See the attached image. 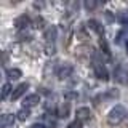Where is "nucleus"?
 Segmentation results:
<instances>
[{
    "instance_id": "obj_1",
    "label": "nucleus",
    "mask_w": 128,
    "mask_h": 128,
    "mask_svg": "<svg viewBox=\"0 0 128 128\" xmlns=\"http://www.w3.org/2000/svg\"><path fill=\"white\" fill-rule=\"evenodd\" d=\"M126 117H128V110L122 106V104H115V106L109 110V114H107V123H109L110 126H117Z\"/></svg>"
},
{
    "instance_id": "obj_2",
    "label": "nucleus",
    "mask_w": 128,
    "mask_h": 128,
    "mask_svg": "<svg viewBox=\"0 0 128 128\" xmlns=\"http://www.w3.org/2000/svg\"><path fill=\"white\" fill-rule=\"evenodd\" d=\"M120 98V91L117 88H109V90H104L102 93L96 94L93 98L94 104H101V102H109V101H115Z\"/></svg>"
},
{
    "instance_id": "obj_3",
    "label": "nucleus",
    "mask_w": 128,
    "mask_h": 128,
    "mask_svg": "<svg viewBox=\"0 0 128 128\" xmlns=\"http://www.w3.org/2000/svg\"><path fill=\"white\" fill-rule=\"evenodd\" d=\"M58 37V29L54 26H50L45 30V43H46V54H53L54 53V42Z\"/></svg>"
},
{
    "instance_id": "obj_4",
    "label": "nucleus",
    "mask_w": 128,
    "mask_h": 128,
    "mask_svg": "<svg viewBox=\"0 0 128 128\" xmlns=\"http://www.w3.org/2000/svg\"><path fill=\"white\" fill-rule=\"evenodd\" d=\"M91 67H93V72H94V77L96 78L102 80V82H107V80H109V70H107V67L104 66V62L93 61Z\"/></svg>"
},
{
    "instance_id": "obj_5",
    "label": "nucleus",
    "mask_w": 128,
    "mask_h": 128,
    "mask_svg": "<svg viewBox=\"0 0 128 128\" xmlns=\"http://www.w3.org/2000/svg\"><path fill=\"white\" fill-rule=\"evenodd\" d=\"M72 74H74V66H72L70 62H64V64H59V69H58L56 77L59 80H66V78H69Z\"/></svg>"
},
{
    "instance_id": "obj_6",
    "label": "nucleus",
    "mask_w": 128,
    "mask_h": 128,
    "mask_svg": "<svg viewBox=\"0 0 128 128\" xmlns=\"http://www.w3.org/2000/svg\"><path fill=\"white\" fill-rule=\"evenodd\" d=\"M75 115H77V120L82 122V123L90 122V120L93 118V112H91L90 107H78V109L75 110Z\"/></svg>"
},
{
    "instance_id": "obj_7",
    "label": "nucleus",
    "mask_w": 128,
    "mask_h": 128,
    "mask_svg": "<svg viewBox=\"0 0 128 128\" xmlns=\"http://www.w3.org/2000/svg\"><path fill=\"white\" fill-rule=\"evenodd\" d=\"M14 26H16V29H18V32H19V30H27V29L32 26V21H30L29 16L22 14V16H19V18H16Z\"/></svg>"
},
{
    "instance_id": "obj_8",
    "label": "nucleus",
    "mask_w": 128,
    "mask_h": 128,
    "mask_svg": "<svg viewBox=\"0 0 128 128\" xmlns=\"http://www.w3.org/2000/svg\"><path fill=\"white\" fill-rule=\"evenodd\" d=\"M38 102H40V96L37 93H30L22 99V107L24 109H30L34 106H38Z\"/></svg>"
},
{
    "instance_id": "obj_9",
    "label": "nucleus",
    "mask_w": 128,
    "mask_h": 128,
    "mask_svg": "<svg viewBox=\"0 0 128 128\" xmlns=\"http://www.w3.org/2000/svg\"><path fill=\"white\" fill-rule=\"evenodd\" d=\"M86 27L90 30H93L94 34H98L101 38H104V27H102V24L99 21H96V19H88V21H86Z\"/></svg>"
},
{
    "instance_id": "obj_10",
    "label": "nucleus",
    "mask_w": 128,
    "mask_h": 128,
    "mask_svg": "<svg viewBox=\"0 0 128 128\" xmlns=\"http://www.w3.org/2000/svg\"><path fill=\"white\" fill-rule=\"evenodd\" d=\"M16 118L18 117L13 114H3L2 118H0V128H13Z\"/></svg>"
},
{
    "instance_id": "obj_11",
    "label": "nucleus",
    "mask_w": 128,
    "mask_h": 128,
    "mask_svg": "<svg viewBox=\"0 0 128 128\" xmlns=\"http://www.w3.org/2000/svg\"><path fill=\"white\" fill-rule=\"evenodd\" d=\"M27 90H29V83H27V82H24V83H19V85L14 88L13 94H11V99H13V101H18V99L21 98V96H24V94H26V91H27Z\"/></svg>"
},
{
    "instance_id": "obj_12",
    "label": "nucleus",
    "mask_w": 128,
    "mask_h": 128,
    "mask_svg": "<svg viewBox=\"0 0 128 128\" xmlns=\"http://www.w3.org/2000/svg\"><path fill=\"white\" fill-rule=\"evenodd\" d=\"M5 75L8 80H19L22 77V72L21 69H18V67H10V69L5 70Z\"/></svg>"
},
{
    "instance_id": "obj_13",
    "label": "nucleus",
    "mask_w": 128,
    "mask_h": 128,
    "mask_svg": "<svg viewBox=\"0 0 128 128\" xmlns=\"http://www.w3.org/2000/svg\"><path fill=\"white\" fill-rule=\"evenodd\" d=\"M58 69H59V66H58V59H53V61L46 62L45 70H43V75H45V77H48V75H50V72H51V74H53V72H56V74H58Z\"/></svg>"
},
{
    "instance_id": "obj_14",
    "label": "nucleus",
    "mask_w": 128,
    "mask_h": 128,
    "mask_svg": "<svg viewBox=\"0 0 128 128\" xmlns=\"http://www.w3.org/2000/svg\"><path fill=\"white\" fill-rule=\"evenodd\" d=\"M13 86H11V83L10 82H5V83H3V85H2V94H0V96H2V99H6L8 98V94H13Z\"/></svg>"
},
{
    "instance_id": "obj_15",
    "label": "nucleus",
    "mask_w": 128,
    "mask_h": 128,
    "mask_svg": "<svg viewBox=\"0 0 128 128\" xmlns=\"http://www.w3.org/2000/svg\"><path fill=\"white\" fill-rule=\"evenodd\" d=\"M29 115H30V110L21 107V109L18 110V114H16V117H18V120H21V122H26V120L29 118Z\"/></svg>"
},
{
    "instance_id": "obj_16",
    "label": "nucleus",
    "mask_w": 128,
    "mask_h": 128,
    "mask_svg": "<svg viewBox=\"0 0 128 128\" xmlns=\"http://www.w3.org/2000/svg\"><path fill=\"white\" fill-rule=\"evenodd\" d=\"M56 114H58V117H61V118H66L67 117V114H69V104H66V106H59V109L56 110Z\"/></svg>"
},
{
    "instance_id": "obj_17",
    "label": "nucleus",
    "mask_w": 128,
    "mask_h": 128,
    "mask_svg": "<svg viewBox=\"0 0 128 128\" xmlns=\"http://www.w3.org/2000/svg\"><path fill=\"white\" fill-rule=\"evenodd\" d=\"M83 6H85V10H88V11H93L99 6V3L94 2V0H85V2H83Z\"/></svg>"
},
{
    "instance_id": "obj_18",
    "label": "nucleus",
    "mask_w": 128,
    "mask_h": 128,
    "mask_svg": "<svg viewBox=\"0 0 128 128\" xmlns=\"http://www.w3.org/2000/svg\"><path fill=\"white\" fill-rule=\"evenodd\" d=\"M99 46H101L102 53L106 54V56H110V50H109V46H107V42H106V38H101V40H99Z\"/></svg>"
},
{
    "instance_id": "obj_19",
    "label": "nucleus",
    "mask_w": 128,
    "mask_h": 128,
    "mask_svg": "<svg viewBox=\"0 0 128 128\" xmlns=\"http://www.w3.org/2000/svg\"><path fill=\"white\" fill-rule=\"evenodd\" d=\"M82 125H83V123H82V122H78V120L75 118L74 122H70L69 125H67V128H82Z\"/></svg>"
},
{
    "instance_id": "obj_20",
    "label": "nucleus",
    "mask_w": 128,
    "mask_h": 128,
    "mask_svg": "<svg viewBox=\"0 0 128 128\" xmlns=\"http://www.w3.org/2000/svg\"><path fill=\"white\" fill-rule=\"evenodd\" d=\"M32 128H45V125H42V123H34Z\"/></svg>"
},
{
    "instance_id": "obj_21",
    "label": "nucleus",
    "mask_w": 128,
    "mask_h": 128,
    "mask_svg": "<svg viewBox=\"0 0 128 128\" xmlns=\"http://www.w3.org/2000/svg\"><path fill=\"white\" fill-rule=\"evenodd\" d=\"M125 48H126V54H128V37H126V40H125Z\"/></svg>"
},
{
    "instance_id": "obj_22",
    "label": "nucleus",
    "mask_w": 128,
    "mask_h": 128,
    "mask_svg": "<svg viewBox=\"0 0 128 128\" xmlns=\"http://www.w3.org/2000/svg\"><path fill=\"white\" fill-rule=\"evenodd\" d=\"M126 83H128V82H126Z\"/></svg>"
}]
</instances>
